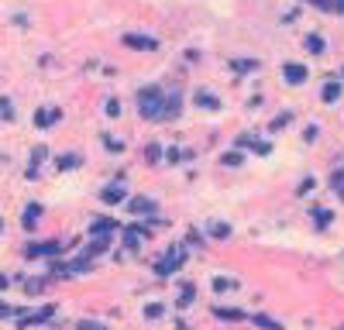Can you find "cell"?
Listing matches in <instances>:
<instances>
[{"label": "cell", "mask_w": 344, "mask_h": 330, "mask_svg": "<svg viewBox=\"0 0 344 330\" xmlns=\"http://www.w3.org/2000/svg\"><path fill=\"white\" fill-rule=\"evenodd\" d=\"M286 124H289V114L275 117V120H272V131H279V127H286Z\"/></svg>", "instance_id": "28"}, {"label": "cell", "mask_w": 344, "mask_h": 330, "mask_svg": "<svg viewBox=\"0 0 344 330\" xmlns=\"http://www.w3.org/2000/svg\"><path fill=\"white\" fill-rule=\"evenodd\" d=\"M145 155H148V162H158V145H148Z\"/></svg>", "instance_id": "31"}, {"label": "cell", "mask_w": 344, "mask_h": 330, "mask_svg": "<svg viewBox=\"0 0 344 330\" xmlns=\"http://www.w3.org/2000/svg\"><path fill=\"white\" fill-rule=\"evenodd\" d=\"M282 76H286L289 86H300V83H306L310 73H306V65H300V62H286V65H282Z\"/></svg>", "instance_id": "3"}, {"label": "cell", "mask_w": 344, "mask_h": 330, "mask_svg": "<svg viewBox=\"0 0 344 330\" xmlns=\"http://www.w3.org/2000/svg\"><path fill=\"white\" fill-rule=\"evenodd\" d=\"M313 186H317V182H313V179H303V182H300V189H296V193L303 196V193H310V189H313Z\"/></svg>", "instance_id": "29"}, {"label": "cell", "mask_w": 344, "mask_h": 330, "mask_svg": "<svg viewBox=\"0 0 344 330\" xmlns=\"http://www.w3.org/2000/svg\"><path fill=\"white\" fill-rule=\"evenodd\" d=\"M145 316H148V320H158V316H162V306H158V303H148V306H145Z\"/></svg>", "instance_id": "22"}, {"label": "cell", "mask_w": 344, "mask_h": 330, "mask_svg": "<svg viewBox=\"0 0 344 330\" xmlns=\"http://www.w3.org/2000/svg\"><path fill=\"white\" fill-rule=\"evenodd\" d=\"M196 103H200V107H207V110H217V107H220L217 97H210V93H196Z\"/></svg>", "instance_id": "18"}, {"label": "cell", "mask_w": 344, "mask_h": 330, "mask_svg": "<svg viewBox=\"0 0 344 330\" xmlns=\"http://www.w3.org/2000/svg\"><path fill=\"white\" fill-rule=\"evenodd\" d=\"M213 289H217V292H227V289H234V282L224 279V275H217V279H213Z\"/></svg>", "instance_id": "21"}, {"label": "cell", "mask_w": 344, "mask_h": 330, "mask_svg": "<svg viewBox=\"0 0 344 330\" xmlns=\"http://www.w3.org/2000/svg\"><path fill=\"white\" fill-rule=\"evenodd\" d=\"M224 165H241V155H238V152H231V155H224Z\"/></svg>", "instance_id": "32"}, {"label": "cell", "mask_w": 344, "mask_h": 330, "mask_svg": "<svg viewBox=\"0 0 344 330\" xmlns=\"http://www.w3.org/2000/svg\"><path fill=\"white\" fill-rule=\"evenodd\" d=\"M114 227H117L114 220H107V217H103V220H93V224H90V234H93V237H103V234L114 231Z\"/></svg>", "instance_id": "11"}, {"label": "cell", "mask_w": 344, "mask_h": 330, "mask_svg": "<svg viewBox=\"0 0 344 330\" xmlns=\"http://www.w3.org/2000/svg\"><path fill=\"white\" fill-rule=\"evenodd\" d=\"M183 261H186V248H172V251L155 265V272H158V275H172V272L183 269Z\"/></svg>", "instance_id": "2"}, {"label": "cell", "mask_w": 344, "mask_h": 330, "mask_svg": "<svg viewBox=\"0 0 344 330\" xmlns=\"http://www.w3.org/2000/svg\"><path fill=\"white\" fill-rule=\"evenodd\" d=\"M76 330H107V327H103V323H93V320H79Z\"/></svg>", "instance_id": "24"}, {"label": "cell", "mask_w": 344, "mask_h": 330, "mask_svg": "<svg viewBox=\"0 0 344 330\" xmlns=\"http://www.w3.org/2000/svg\"><path fill=\"white\" fill-rule=\"evenodd\" d=\"M138 110H141V117H165V97H162V90L158 86L141 90L138 93Z\"/></svg>", "instance_id": "1"}, {"label": "cell", "mask_w": 344, "mask_h": 330, "mask_svg": "<svg viewBox=\"0 0 344 330\" xmlns=\"http://www.w3.org/2000/svg\"><path fill=\"white\" fill-rule=\"evenodd\" d=\"M165 158H169V162H183V155H179L176 148H169V152H165Z\"/></svg>", "instance_id": "33"}, {"label": "cell", "mask_w": 344, "mask_h": 330, "mask_svg": "<svg viewBox=\"0 0 344 330\" xmlns=\"http://www.w3.org/2000/svg\"><path fill=\"white\" fill-rule=\"evenodd\" d=\"M100 200L110 203V207H114V203H124V200H128V189H124V186H107V189L100 193Z\"/></svg>", "instance_id": "8"}, {"label": "cell", "mask_w": 344, "mask_h": 330, "mask_svg": "<svg viewBox=\"0 0 344 330\" xmlns=\"http://www.w3.org/2000/svg\"><path fill=\"white\" fill-rule=\"evenodd\" d=\"M141 241H148V231H141V227H124V244H128V248H138Z\"/></svg>", "instance_id": "9"}, {"label": "cell", "mask_w": 344, "mask_h": 330, "mask_svg": "<svg viewBox=\"0 0 344 330\" xmlns=\"http://www.w3.org/2000/svg\"><path fill=\"white\" fill-rule=\"evenodd\" d=\"M330 220H334V214H330L327 207H317V210H313V224H317L320 231H324V227H330Z\"/></svg>", "instance_id": "15"}, {"label": "cell", "mask_w": 344, "mask_h": 330, "mask_svg": "<svg viewBox=\"0 0 344 330\" xmlns=\"http://www.w3.org/2000/svg\"><path fill=\"white\" fill-rule=\"evenodd\" d=\"M341 330H344V327H341Z\"/></svg>", "instance_id": "36"}, {"label": "cell", "mask_w": 344, "mask_h": 330, "mask_svg": "<svg viewBox=\"0 0 344 330\" xmlns=\"http://www.w3.org/2000/svg\"><path fill=\"white\" fill-rule=\"evenodd\" d=\"M341 83H327L324 86V93H320V97H324V103H337V100H341Z\"/></svg>", "instance_id": "14"}, {"label": "cell", "mask_w": 344, "mask_h": 330, "mask_svg": "<svg viewBox=\"0 0 344 330\" xmlns=\"http://www.w3.org/2000/svg\"><path fill=\"white\" fill-rule=\"evenodd\" d=\"M7 286H11V279H7V275H0V289H7Z\"/></svg>", "instance_id": "34"}, {"label": "cell", "mask_w": 344, "mask_h": 330, "mask_svg": "<svg viewBox=\"0 0 344 330\" xmlns=\"http://www.w3.org/2000/svg\"><path fill=\"white\" fill-rule=\"evenodd\" d=\"M62 241H41V244H28V258H45V254H59Z\"/></svg>", "instance_id": "5"}, {"label": "cell", "mask_w": 344, "mask_h": 330, "mask_svg": "<svg viewBox=\"0 0 344 330\" xmlns=\"http://www.w3.org/2000/svg\"><path fill=\"white\" fill-rule=\"evenodd\" d=\"M14 313H18L14 306H7V303H0V320H7V316H14Z\"/></svg>", "instance_id": "30"}, {"label": "cell", "mask_w": 344, "mask_h": 330, "mask_svg": "<svg viewBox=\"0 0 344 330\" xmlns=\"http://www.w3.org/2000/svg\"><path fill=\"white\" fill-rule=\"evenodd\" d=\"M0 117H7V120L14 117V107H11V100H4V97H0Z\"/></svg>", "instance_id": "23"}, {"label": "cell", "mask_w": 344, "mask_h": 330, "mask_svg": "<svg viewBox=\"0 0 344 330\" xmlns=\"http://www.w3.org/2000/svg\"><path fill=\"white\" fill-rule=\"evenodd\" d=\"M310 4L320 11H330V14H344V0H310Z\"/></svg>", "instance_id": "12"}, {"label": "cell", "mask_w": 344, "mask_h": 330, "mask_svg": "<svg viewBox=\"0 0 344 330\" xmlns=\"http://www.w3.org/2000/svg\"><path fill=\"white\" fill-rule=\"evenodd\" d=\"M59 117H62L59 107H41V110H35V127H52Z\"/></svg>", "instance_id": "6"}, {"label": "cell", "mask_w": 344, "mask_h": 330, "mask_svg": "<svg viewBox=\"0 0 344 330\" xmlns=\"http://www.w3.org/2000/svg\"><path fill=\"white\" fill-rule=\"evenodd\" d=\"M179 303H183V306H190V303H193V286H186V289H183V296H179Z\"/></svg>", "instance_id": "26"}, {"label": "cell", "mask_w": 344, "mask_h": 330, "mask_svg": "<svg viewBox=\"0 0 344 330\" xmlns=\"http://www.w3.org/2000/svg\"><path fill=\"white\" fill-rule=\"evenodd\" d=\"M251 323H255V327H262V330H282V323H279V320L262 316V313H255V316H251Z\"/></svg>", "instance_id": "13"}, {"label": "cell", "mask_w": 344, "mask_h": 330, "mask_svg": "<svg viewBox=\"0 0 344 330\" xmlns=\"http://www.w3.org/2000/svg\"><path fill=\"white\" fill-rule=\"evenodd\" d=\"M306 48H310L313 55H320V52H324V38H320V35H310V38H306Z\"/></svg>", "instance_id": "20"}, {"label": "cell", "mask_w": 344, "mask_h": 330, "mask_svg": "<svg viewBox=\"0 0 344 330\" xmlns=\"http://www.w3.org/2000/svg\"><path fill=\"white\" fill-rule=\"evenodd\" d=\"M38 217H41V207H38V203H28V207H24V217H21V224L31 231V227L38 224Z\"/></svg>", "instance_id": "10"}, {"label": "cell", "mask_w": 344, "mask_h": 330, "mask_svg": "<svg viewBox=\"0 0 344 330\" xmlns=\"http://www.w3.org/2000/svg\"><path fill=\"white\" fill-rule=\"evenodd\" d=\"M124 45L128 48H138V52H155L158 48V41L148 38V35H124Z\"/></svg>", "instance_id": "4"}, {"label": "cell", "mask_w": 344, "mask_h": 330, "mask_svg": "<svg viewBox=\"0 0 344 330\" xmlns=\"http://www.w3.org/2000/svg\"><path fill=\"white\" fill-rule=\"evenodd\" d=\"M59 169H79V155H59Z\"/></svg>", "instance_id": "19"}, {"label": "cell", "mask_w": 344, "mask_h": 330, "mask_svg": "<svg viewBox=\"0 0 344 330\" xmlns=\"http://www.w3.org/2000/svg\"><path fill=\"white\" fill-rule=\"evenodd\" d=\"M103 145H107L110 152H124V145H121V141H114V138H103Z\"/></svg>", "instance_id": "27"}, {"label": "cell", "mask_w": 344, "mask_h": 330, "mask_svg": "<svg viewBox=\"0 0 344 330\" xmlns=\"http://www.w3.org/2000/svg\"><path fill=\"white\" fill-rule=\"evenodd\" d=\"M131 214H138V217L155 214V200H148V196H134L131 200Z\"/></svg>", "instance_id": "7"}, {"label": "cell", "mask_w": 344, "mask_h": 330, "mask_svg": "<svg viewBox=\"0 0 344 330\" xmlns=\"http://www.w3.org/2000/svg\"><path fill=\"white\" fill-rule=\"evenodd\" d=\"M210 237H217V241L231 237V224H224V220H213V224H210Z\"/></svg>", "instance_id": "17"}, {"label": "cell", "mask_w": 344, "mask_h": 330, "mask_svg": "<svg viewBox=\"0 0 344 330\" xmlns=\"http://www.w3.org/2000/svg\"><path fill=\"white\" fill-rule=\"evenodd\" d=\"M121 114V103L117 100H107V117H117Z\"/></svg>", "instance_id": "25"}, {"label": "cell", "mask_w": 344, "mask_h": 330, "mask_svg": "<svg viewBox=\"0 0 344 330\" xmlns=\"http://www.w3.org/2000/svg\"><path fill=\"white\" fill-rule=\"evenodd\" d=\"M213 316H217V320H245L241 310H227V306H213Z\"/></svg>", "instance_id": "16"}, {"label": "cell", "mask_w": 344, "mask_h": 330, "mask_svg": "<svg viewBox=\"0 0 344 330\" xmlns=\"http://www.w3.org/2000/svg\"><path fill=\"white\" fill-rule=\"evenodd\" d=\"M0 231H4V220H0Z\"/></svg>", "instance_id": "35"}]
</instances>
